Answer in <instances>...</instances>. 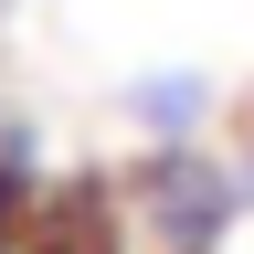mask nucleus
<instances>
[{
	"label": "nucleus",
	"instance_id": "3",
	"mask_svg": "<svg viewBox=\"0 0 254 254\" xmlns=\"http://www.w3.org/2000/svg\"><path fill=\"white\" fill-rule=\"evenodd\" d=\"M233 190H244V212H254V106H244V127H233Z\"/></svg>",
	"mask_w": 254,
	"mask_h": 254
},
{
	"label": "nucleus",
	"instance_id": "2",
	"mask_svg": "<svg viewBox=\"0 0 254 254\" xmlns=\"http://www.w3.org/2000/svg\"><path fill=\"white\" fill-rule=\"evenodd\" d=\"M201 117H212V74H138L127 85V127H138L148 148L201 138Z\"/></svg>",
	"mask_w": 254,
	"mask_h": 254
},
{
	"label": "nucleus",
	"instance_id": "1",
	"mask_svg": "<svg viewBox=\"0 0 254 254\" xmlns=\"http://www.w3.org/2000/svg\"><path fill=\"white\" fill-rule=\"evenodd\" d=\"M127 222H138L148 254H222L233 222H254V212L233 190V159H212L201 138H170V148L138 159V180H127Z\"/></svg>",
	"mask_w": 254,
	"mask_h": 254
}]
</instances>
